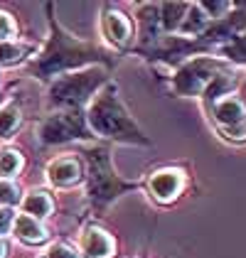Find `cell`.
Instances as JSON below:
<instances>
[{"instance_id":"obj_1","label":"cell","mask_w":246,"mask_h":258,"mask_svg":"<svg viewBox=\"0 0 246 258\" xmlns=\"http://www.w3.org/2000/svg\"><path fill=\"white\" fill-rule=\"evenodd\" d=\"M89 123H91V128H94L99 136L143 143L138 128L133 125V120L128 118L126 108H123L121 103L116 101V96H111V94L99 96V99L91 103V108H89Z\"/></svg>"},{"instance_id":"obj_2","label":"cell","mask_w":246,"mask_h":258,"mask_svg":"<svg viewBox=\"0 0 246 258\" xmlns=\"http://www.w3.org/2000/svg\"><path fill=\"white\" fill-rule=\"evenodd\" d=\"M219 74H222V69H219L217 61L200 57V59L187 61L182 69L177 72L175 89L180 94H187V96H200V94H205V89L212 84V79L219 77Z\"/></svg>"},{"instance_id":"obj_3","label":"cell","mask_w":246,"mask_h":258,"mask_svg":"<svg viewBox=\"0 0 246 258\" xmlns=\"http://www.w3.org/2000/svg\"><path fill=\"white\" fill-rule=\"evenodd\" d=\"M103 81L101 69H89L84 74H69L59 79L52 86V99L54 103H79L91 91H96V86Z\"/></svg>"},{"instance_id":"obj_4","label":"cell","mask_w":246,"mask_h":258,"mask_svg":"<svg viewBox=\"0 0 246 258\" xmlns=\"http://www.w3.org/2000/svg\"><path fill=\"white\" fill-rule=\"evenodd\" d=\"M212 111H214V120L219 123V128L226 133V138H234V140L246 138V106L239 96L226 94L219 101H214Z\"/></svg>"},{"instance_id":"obj_5","label":"cell","mask_w":246,"mask_h":258,"mask_svg":"<svg viewBox=\"0 0 246 258\" xmlns=\"http://www.w3.org/2000/svg\"><path fill=\"white\" fill-rule=\"evenodd\" d=\"M42 140L44 143H64L72 138H84L86 133V120H84L82 111H64V113H54L42 123Z\"/></svg>"},{"instance_id":"obj_6","label":"cell","mask_w":246,"mask_h":258,"mask_svg":"<svg viewBox=\"0 0 246 258\" xmlns=\"http://www.w3.org/2000/svg\"><path fill=\"white\" fill-rule=\"evenodd\" d=\"M84 54H86V49H79L72 40L61 37V40L54 42L52 52H47V57L37 61L35 72H37V74H44V77H47V74H54V72H61V69H67V67H74V64L84 61Z\"/></svg>"},{"instance_id":"obj_7","label":"cell","mask_w":246,"mask_h":258,"mask_svg":"<svg viewBox=\"0 0 246 258\" xmlns=\"http://www.w3.org/2000/svg\"><path fill=\"white\" fill-rule=\"evenodd\" d=\"M89 172H91V175H89V192H91V197L99 199V202L111 199L123 187L121 182L108 172L103 153H94V155H91V170H89Z\"/></svg>"},{"instance_id":"obj_8","label":"cell","mask_w":246,"mask_h":258,"mask_svg":"<svg viewBox=\"0 0 246 258\" xmlns=\"http://www.w3.org/2000/svg\"><path fill=\"white\" fill-rule=\"evenodd\" d=\"M184 187V175L180 170H158L150 177V192L160 202H172L182 192Z\"/></svg>"},{"instance_id":"obj_9","label":"cell","mask_w":246,"mask_h":258,"mask_svg":"<svg viewBox=\"0 0 246 258\" xmlns=\"http://www.w3.org/2000/svg\"><path fill=\"white\" fill-rule=\"evenodd\" d=\"M47 177L54 187H72L74 182L82 179V162L77 158H57L54 162H49L47 167Z\"/></svg>"},{"instance_id":"obj_10","label":"cell","mask_w":246,"mask_h":258,"mask_svg":"<svg viewBox=\"0 0 246 258\" xmlns=\"http://www.w3.org/2000/svg\"><path fill=\"white\" fill-rule=\"evenodd\" d=\"M82 248L86 258H111L113 256V238L108 236L106 231L91 226L86 229L82 236Z\"/></svg>"},{"instance_id":"obj_11","label":"cell","mask_w":246,"mask_h":258,"mask_svg":"<svg viewBox=\"0 0 246 258\" xmlns=\"http://www.w3.org/2000/svg\"><path fill=\"white\" fill-rule=\"evenodd\" d=\"M103 32H106V37L113 42V44H128L131 40V25L126 20V15L121 13H116V10H108V13H103Z\"/></svg>"},{"instance_id":"obj_12","label":"cell","mask_w":246,"mask_h":258,"mask_svg":"<svg viewBox=\"0 0 246 258\" xmlns=\"http://www.w3.org/2000/svg\"><path fill=\"white\" fill-rule=\"evenodd\" d=\"M15 234H18V238L27 241V243H42V241L47 238L44 226H42L37 219L27 217V214H22V217L15 219Z\"/></svg>"},{"instance_id":"obj_13","label":"cell","mask_w":246,"mask_h":258,"mask_svg":"<svg viewBox=\"0 0 246 258\" xmlns=\"http://www.w3.org/2000/svg\"><path fill=\"white\" fill-rule=\"evenodd\" d=\"M207 27H209V18H207L205 10L200 8V3L190 5L187 13H184L182 25H180V32H184V35H200V32H207Z\"/></svg>"},{"instance_id":"obj_14","label":"cell","mask_w":246,"mask_h":258,"mask_svg":"<svg viewBox=\"0 0 246 258\" xmlns=\"http://www.w3.org/2000/svg\"><path fill=\"white\" fill-rule=\"evenodd\" d=\"M22 209H25L27 217H32V219L49 217L52 214V199H49V195H44V192H32V195H27V197L22 199Z\"/></svg>"},{"instance_id":"obj_15","label":"cell","mask_w":246,"mask_h":258,"mask_svg":"<svg viewBox=\"0 0 246 258\" xmlns=\"http://www.w3.org/2000/svg\"><path fill=\"white\" fill-rule=\"evenodd\" d=\"M190 3H165L160 8V22L165 30H180Z\"/></svg>"},{"instance_id":"obj_16","label":"cell","mask_w":246,"mask_h":258,"mask_svg":"<svg viewBox=\"0 0 246 258\" xmlns=\"http://www.w3.org/2000/svg\"><path fill=\"white\" fill-rule=\"evenodd\" d=\"M22 167V158L20 153L15 150H0V177L8 179L13 175H18Z\"/></svg>"},{"instance_id":"obj_17","label":"cell","mask_w":246,"mask_h":258,"mask_svg":"<svg viewBox=\"0 0 246 258\" xmlns=\"http://www.w3.org/2000/svg\"><path fill=\"white\" fill-rule=\"evenodd\" d=\"M18 125H20V111H18V106L0 108V136H10Z\"/></svg>"},{"instance_id":"obj_18","label":"cell","mask_w":246,"mask_h":258,"mask_svg":"<svg viewBox=\"0 0 246 258\" xmlns=\"http://www.w3.org/2000/svg\"><path fill=\"white\" fill-rule=\"evenodd\" d=\"M25 57V47L15 42H0V64H18Z\"/></svg>"},{"instance_id":"obj_19","label":"cell","mask_w":246,"mask_h":258,"mask_svg":"<svg viewBox=\"0 0 246 258\" xmlns=\"http://www.w3.org/2000/svg\"><path fill=\"white\" fill-rule=\"evenodd\" d=\"M15 202H20L18 187H15L13 182H8V179H0V204L10 207V204H15Z\"/></svg>"},{"instance_id":"obj_20","label":"cell","mask_w":246,"mask_h":258,"mask_svg":"<svg viewBox=\"0 0 246 258\" xmlns=\"http://www.w3.org/2000/svg\"><path fill=\"white\" fill-rule=\"evenodd\" d=\"M13 35H15V22L8 13L0 10V42H10Z\"/></svg>"},{"instance_id":"obj_21","label":"cell","mask_w":246,"mask_h":258,"mask_svg":"<svg viewBox=\"0 0 246 258\" xmlns=\"http://www.w3.org/2000/svg\"><path fill=\"white\" fill-rule=\"evenodd\" d=\"M200 8L207 13V18H222L231 5L229 3H200Z\"/></svg>"},{"instance_id":"obj_22","label":"cell","mask_w":246,"mask_h":258,"mask_svg":"<svg viewBox=\"0 0 246 258\" xmlns=\"http://www.w3.org/2000/svg\"><path fill=\"white\" fill-rule=\"evenodd\" d=\"M47 258H79V253L72 246H67V243H54L49 248V256Z\"/></svg>"},{"instance_id":"obj_23","label":"cell","mask_w":246,"mask_h":258,"mask_svg":"<svg viewBox=\"0 0 246 258\" xmlns=\"http://www.w3.org/2000/svg\"><path fill=\"white\" fill-rule=\"evenodd\" d=\"M13 224H15V214H13V209H10V207H0V236H3Z\"/></svg>"},{"instance_id":"obj_24","label":"cell","mask_w":246,"mask_h":258,"mask_svg":"<svg viewBox=\"0 0 246 258\" xmlns=\"http://www.w3.org/2000/svg\"><path fill=\"white\" fill-rule=\"evenodd\" d=\"M5 253H8V246H5V241L0 238V258H5Z\"/></svg>"},{"instance_id":"obj_25","label":"cell","mask_w":246,"mask_h":258,"mask_svg":"<svg viewBox=\"0 0 246 258\" xmlns=\"http://www.w3.org/2000/svg\"><path fill=\"white\" fill-rule=\"evenodd\" d=\"M241 101H244V106H246V79H244V84H241Z\"/></svg>"}]
</instances>
